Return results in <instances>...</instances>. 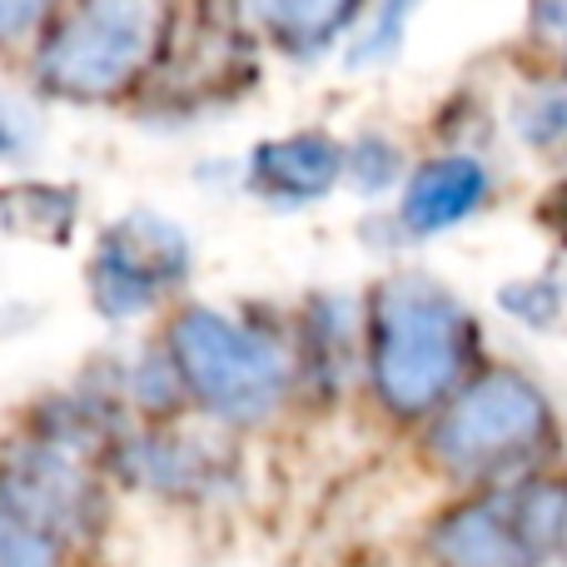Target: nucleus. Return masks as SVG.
<instances>
[{"mask_svg": "<svg viewBox=\"0 0 567 567\" xmlns=\"http://www.w3.org/2000/svg\"><path fill=\"white\" fill-rule=\"evenodd\" d=\"M483 329L468 303L429 275H389L369 293L363 359L389 419H433L478 373Z\"/></svg>", "mask_w": 567, "mask_h": 567, "instance_id": "1", "label": "nucleus"}, {"mask_svg": "<svg viewBox=\"0 0 567 567\" xmlns=\"http://www.w3.org/2000/svg\"><path fill=\"white\" fill-rule=\"evenodd\" d=\"M558 449V409L518 369H478L429 429V453L453 483L483 493L543 473Z\"/></svg>", "mask_w": 567, "mask_h": 567, "instance_id": "2", "label": "nucleus"}, {"mask_svg": "<svg viewBox=\"0 0 567 567\" xmlns=\"http://www.w3.org/2000/svg\"><path fill=\"white\" fill-rule=\"evenodd\" d=\"M169 0H65L35 50V85L55 100L105 105L159 70Z\"/></svg>", "mask_w": 567, "mask_h": 567, "instance_id": "3", "label": "nucleus"}, {"mask_svg": "<svg viewBox=\"0 0 567 567\" xmlns=\"http://www.w3.org/2000/svg\"><path fill=\"white\" fill-rule=\"evenodd\" d=\"M165 353L185 383V399L229 429L275 419L289 393V363L279 343L205 303H189L169 319Z\"/></svg>", "mask_w": 567, "mask_h": 567, "instance_id": "4", "label": "nucleus"}, {"mask_svg": "<svg viewBox=\"0 0 567 567\" xmlns=\"http://www.w3.org/2000/svg\"><path fill=\"white\" fill-rule=\"evenodd\" d=\"M189 279V239L179 225L159 215H125L100 235L95 255L85 269L90 303L105 313L110 323H125L150 313L175 284Z\"/></svg>", "mask_w": 567, "mask_h": 567, "instance_id": "5", "label": "nucleus"}, {"mask_svg": "<svg viewBox=\"0 0 567 567\" xmlns=\"http://www.w3.org/2000/svg\"><path fill=\"white\" fill-rule=\"evenodd\" d=\"M0 503L65 543L90 538L105 523V488L85 468V458L35 439V433L0 458Z\"/></svg>", "mask_w": 567, "mask_h": 567, "instance_id": "6", "label": "nucleus"}, {"mask_svg": "<svg viewBox=\"0 0 567 567\" xmlns=\"http://www.w3.org/2000/svg\"><path fill=\"white\" fill-rule=\"evenodd\" d=\"M110 463H115L120 483L155 493V498L205 503L215 493H229V483H235V463H229L225 443L189 429H165V423L150 433H120Z\"/></svg>", "mask_w": 567, "mask_h": 567, "instance_id": "7", "label": "nucleus"}, {"mask_svg": "<svg viewBox=\"0 0 567 567\" xmlns=\"http://www.w3.org/2000/svg\"><path fill=\"white\" fill-rule=\"evenodd\" d=\"M429 558L433 567H567V558H548L528 543L508 488H483L439 513L429 528Z\"/></svg>", "mask_w": 567, "mask_h": 567, "instance_id": "8", "label": "nucleus"}, {"mask_svg": "<svg viewBox=\"0 0 567 567\" xmlns=\"http://www.w3.org/2000/svg\"><path fill=\"white\" fill-rule=\"evenodd\" d=\"M339 179H343V145L333 135H319V130L265 140V145H255L245 169L249 195H259L265 205H279V209L313 205Z\"/></svg>", "mask_w": 567, "mask_h": 567, "instance_id": "9", "label": "nucleus"}, {"mask_svg": "<svg viewBox=\"0 0 567 567\" xmlns=\"http://www.w3.org/2000/svg\"><path fill=\"white\" fill-rule=\"evenodd\" d=\"M488 189H493V179H488V169H483V159L439 155L413 169V179L403 185L399 225L419 239L443 235V229L463 225L468 215H478V209L488 205Z\"/></svg>", "mask_w": 567, "mask_h": 567, "instance_id": "10", "label": "nucleus"}, {"mask_svg": "<svg viewBox=\"0 0 567 567\" xmlns=\"http://www.w3.org/2000/svg\"><path fill=\"white\" fill-rule=\"evenodd\" d=\"M363 0H239V25L265 35L284 55H319L359 20Z\"/></svg>", "mask_w": 567, "mask_h": 567, "instance_id": "11", "label": "nucleus"}, {"mask_svg": "<svg viewBox=\"0 0 567 567\" xmlns=\"http://www.w3.org/2000/svg\"><path fill=\"white\" fill-rule=\"evenodd\" d=\"M80 199L60 185H10L0 189V229L16 239H50L65 245L75 229Z\"/></svg>", "mask_w": 567, "mask_h": 567, "instance_id": "12", "label": "nucleus"}, {"mask_svg": "<svg viewBox=\"0 0 567 567\" xmlns=\"http://www.w3.org/2000/svg\"><path fill=\"white\" fill-rule=\"evenodd\" d=\"M353 349H359V323L343 299H319L303 323V363H309L313 383L339 389V379L353 369Z\"/></svg>", "mask_w": 567, "mask_h": 567, "instance_id": "13", "label": "nucleus"}, {"mask_svg": "<svg viewBox=\"0 0 567 567\" xmlns=\"http://www.w3.org/2000/svg\"><path fill=\"white\" fill-rule=\"evenodd\" d=\"M498 303L513 313L518 323L543 333H558L567 329V279L558 275H538V279H518V284H503Z\"/></svg>", "mask_w": 567, "mask_h": 567, "instance_id": "14", "label": "nucleus"}, {"mask_svg": "<svg viewBox=\"0 0 567 567\" xmlns=\"http://www.w3.org/2000/svg\"><path fill=\"white\" fill-rule=\"evenodd\" d=\"M65 538L0 503V567H65Z\"/></svg>", "mask_w": 567, "mask_h": 567, "instance_id": "15", "label": "nucleus"}, {"mask_svg": "<svg viewBox=\"0 0 567 567\" xmlns=\"http://www.w3.org/2000/svg\"><path fill=\"white\" fill-rule=\"evenodd\" d=\"M399 150L389 145L383 135H363L353 150H343V175L353 179V189L359 195H379V189H389L393 179H399Z\"/></svg>", "mask_w": 567, "mask_h": 567, "instance_id": "16", "label": "nucleus"}, {"mask_svg": "<svg viewBox=\"0 0 567 567\" xmlns=\"http://www.w3.org/2000/svg\"><path fill=\"white\" fill-rule=\"evenodd\" d=\"M518 135L538 150H553L567 140V90L543 85L533 100L518 105Z\"/></svg>", "mask_w": 567, "mask_h": 567, "instance_id": "17", "label": "nucleus"}, {"mask_svg": "<svg viewBox=\"0 0 567 567\" xmlns=\"http://www.w3.org/2000/svg\"><path fill=\"white\" fill-rule=\"evenodd\" d=\"M409 10H413V0H383L379 20H373L369 40H359L353 60H379V55H389V50L403 40V20H409Z\"/></svg>", "mask_w": 567, "mask_h": 567, "instance_id": "18", "label": "nucleus"}, {"mask_svg": "<svg viewBox=\"0 0 567 567\" xmlns=\"http://www.w3.org/2000/svg\"><path fill=\"white\" fill-rule=\"evenodd\" d=\"M65 0H0V45L20 40L25 30H35L40 20H50Z\"/></svg>", "mask_w": 567, "mask_h": 567, "instance_id": "19", "label": "nucleus"}, {"mask_svg": "<svg viewBox=\"0 0 567 567\" xmlns=\"http://www.w3.org/2000/svg\"><path fill=\"white\" fill-rule=\"evenodd\" d=\"M25 145H30L25 115H20V110H10V105H0V159H20V155H25Z\"/></svg>", "mask_w": 567, "mask_h": 567, "instance_id": "20", "label": "nucleus"}, {"mask_svg": "<svg viewBox=\"0 0 567 567\" xmlns=\"http://www.w3.org/2000/svg\"><path fill=\"white\" fill-rule=\"evenodd\" d=\"M538 219H543V229H548L558 245H567V179H563V185H553L548 195H543Z\"/></svg>", "mask_w": 567, "mask_h": 567, "instance_id": "21", "label": "nucleus"}, {"mask_svg": "<svg viewBox=\"0 0 567 567\" xmlns=\"http://www.w3.org/2000/svg\"><path fill=\"white\" fill-rule=\"evenodd\" d=\"M533 30L548 40H567V0H533Z\"/></svg>", "mask_w": 567, "mask_h": 567, "instance_id": "22", "label": "nucleus"}]
</instances>
